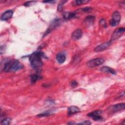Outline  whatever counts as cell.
Wrapping results in <instances>:
<instances>
[{"mask_svg": "<svg viewBox=\"0 0 125 125\" xmlns=\"http://www.w3.org/2000/svg\"><path fill=\"white\" fill-rule=\"evenodd\" d=\"M102 112V110H95L93 112H91L90 113H89L88 114H87V116L91 117V118H92L95 116H97V115H100Z\"/></svg>", "mask_w": 125, "mask_h": 125, "instance_id": "obj_16", "label": "cell"}, {"mask_svg": "<svg viewBox=\"0 0 125 125\" xmlns=\"http://www.w3.org/2000/svg\"><path fill=\"white\" fill-rule=\"evenodd\" d=\"M36 2V1H28L24 3V5L25 6H30Z\"/></svg>", "mask_w": 125, "mask_h": 125, "instance_id": "obj_23", "label": "cell"}, {"mask_svg": "<svg viewBox=\"0 0 125 125\" xmlns=\"http://www.w3.org/2000/svg\"><path fill=\"white\" fill-rule=\"evenodd\" d=\"M81 10V12H90L92 10V7H86L83 8L81 9H80Z\"/></svg>", "mask_w": 125, "mask_h": 125, "instance_id": "obj_22", "label": "cell"}, {"mask_svg": "<svg viewBox=\"0 0 125 125\" xmlns=\"http://www.w3.org/2000/svg\"><path fill=\"white\" fill-rule=\"evenodd\" d=\"M80 111V108L76 106H71L67 109V114L68 116L72 115L73 114L78 113Z\"/></svg>", "mask_w": 125, "mask_h": 125, "instance_id": "obj_12", "label": "cell"}, {"mask_svg": "<svg viewBox=\"0 0 125 125\" xmlns=\"http://www.w3.org/2000/svg\"><path fill=\"white\" fill-rule=\"evenodd\" d=\"M88 0H76L74 1V5H81L82 4H83L84 3H86L88 2Z\"/></svg>", "mask_w": 125, "mask_h": 125, "instance_id": "obj_20", "label": "cell"}, {"mask_svg": "<svg viewBox=\"0 0 125 125\" xmlns=\"http://www.w3.org/2000/svg\"><path fill=\"white\" fill-rule=\"evenodd\" d=\"M43 2H46V3H48V2L53 3V2H55V1H54V0H46V1H43Z\"/></svg>", "mask_w": 125, "mask_h": 125, "instance_id": "obj_28", "label": "cell"}, {"mask_svg": "<svg viewBox=\"0 0 125 125\" xmlns=\"http://www.w3.org/2000/svg\"><path fill=\"white\" fill-rule=\"evenodd\" d=\"M83 32L81 29H77L75 30L72 34V38L74 40H77L80 39L82 36Z\"/></svg>", "mask_w": 125, "mask_h": 125, "instance_id": "obj_9", "label": "cell"}, {"mask_svg": "<svg viewBox=\"0 0 125 125\" xmlns=\"http://www.w3.org/2000/svg\"><path fill=\"white\" fill-rule=\"evenodd\" d=\"M61 23V20L60 19H55L51 23L50 26L46 31L44 34V36L47 35L49 33L51 32L53 30L55 29L59 24Z\"/></svg>", "mask_w": 125, "mask_h": 125, "instance_id": "obj_8", "label": "cell"}, {"mask_svg": "<svg viewBox=\"0 0 125 125\" xmlns=\"http://www.w3.org/2000/svg\"><path fill=\"white\" fill-rule=\"evenodd\" d=\"M111 43V42L110 41L103 42V43H101L100 45L96 46L94 49V51L97 52L103 51L104 50L106 49L110 45Z\"/></svg>", "mask_w": 125, "mask_h": 125, "instance_id": "obj_7", "label": "cell"}, {"mask_svg": "<svg viewBox=\"0 0 125 125\" xmlns=\"http://www.w3.org/2000/svg\"><path fill=\"white\" fill-rule=\"evenodd\" d=\"M56 59L60 63H62L65 62L66 60V57L63 53H59L57 55Z\"/></svg>", "mask_w": 125, "mask_h": 125, "instance_id": "obj_15", "label": "cell"}, {"mask_svg": "<svg viewBox=\"0 0 125 125\" xmlns=\"http://www.w3.org/2000/svg\"><path fill=\"white\" fill-rule=\"evenodd\" d=\"M76 13L70 12H65L63 13V17L65 20H69L74 18L76 16Z\"/></svg>", "mask_w": 125, "mask_h": 125, "instance_id": "obj_14", "label": "cell"}, {"mask_svg": "<svg viewBox=\"0 0 125 125\" xmlns=\"http://www.w3.org/2000/svg\"><path fill=\"white\" fill-rule=\"evenodd\" d=\"M95 17L93 15H89L87 16L84 20V23L86 26H89L93 24L94 22Z\"/></svg>", "mask_w": 125, "mask_h": 125, "instance_id": "obj_11", "label": "cell"}, {"mask_svg": "<svg viewBox=\"0 0 125 125\" xmlns=\"http://www.w3.org/2000/svg\"><path fill=\"white\" fill-rule=\"evenodd\" d=\"M23 68V65L21 62L16 60H7L5 62L3 65L4 71L8 72H16L18 70Z\"/></svg>", "mask_w": 125, "mask_h": 125, "instance_id": "obj_1", "label": "cell"}, {"mask_svg": "<svg viewBox=\"0 0 125 125\" xmlns=\"http://www.w3.org/2000/svg\"><path fill=\"white\" fill-rule=\"evenodd\" d=\"M43 53L41 51H36L32 53L29 57L32 67L35 69H38L43 65L42 57L43 56Z\"/></svg>", "mask_w": 125, "mask_h": 125, "instance_id": "obj_2", "label": "cell"}, {"mask_svg": "<svg viewBox=\"0 0 125 125\" xmlns=\"http://www.w3.org/2000/svg\"><path fill=\"white\" fill-rule=\"evenodd\" d=\"M125 104L124 103H120L110 106L108 108V110L110 112L115 113L125 109Z\"/></svg>", "mask_w": 125, "mask_h": 125, "instance_id": "obj_6", "label": "cell"}, {"mask_svg": "<svg viewBox=\"0 0 125 125\" xmlns=\"http://www.w3.org/2000/svg\"><path fill=\"white\" fill-rule=\"evenodd\" d=\"M41 78L40 76L37 74H33L30 76V81L31 83H33L36 82V81Z\"/></svg>", "mask_w": 125, "mask_h": 125, "instance_id": "obj_18", "label": "cell"}, {"mask_svg": "<svg viewBox=\"0 0 125 125\" xmlns=\"http://www.w3.org/2000/svg\"><path fill=\"white\" fill-rule=\"evenodd\" d=\"M70 85H71V86L72 87H76V86H77L78 83H77V82L76 81L73 80V81H72L70 82Z\"/></svg>", "mask_w": 125, "mask_h": 125, "instance_id": "obj_25", "label": "cell"}, {"mask_svg": "<svg viewBox=\"0 0 125 125\" xmlns=\"http://www.w3.org/2000/svg\"><path fill=\"white\" fill-rule=\"evenodd\" d=\"M11 119L9 117H6L3 118L1 121V124L2 125H9L10 124Z\"/></svg>", "mask_w": 125, "mask_h": 125, "instance_id": "obj_17", "label": "cell"}, {"mask_svg": "<svg viewBox=\"0 0 125 125\" xmlns=\"http://www.w3.org/2000/svg\"><path fill=\"white\" fill-rule=\"evenodd\" d=\"M52 114V112L51 111H45L44 112H43V113H42L39 115H38L37 116H39V117H46V116H48L49 115H50Z\"/></svg>", "mask_w": 125, "mask_h": 125, "instance_id": "obj_19", "label": "cell"}, {"mask_svg": "<svg viewBox=\"0 0 125 125\" xmlns=\"http://www.w3.org/2000/svg\"><path fill=\"white\" fill-rule=\"evenodd\" d=\"M100 70L102 72H106V73H111L112 74H116V71L113 68L109 67L107 66H104L100 68Z\"/></svg>", "mask_w": 125, "mask_h": 125, "instance_id": "obj_13", "label": "cell"}, {"mask_svg": "<svg viewBox=\"0 0 125 125\" xmlns=\"http://www.w3.org/2000/svg\"><path fill=\"white\" fill-rule=\"evenodd\" d=\"M91 123L90 121H83V122H81L80 123H79L78 125H90Z\"/></svg>", "mask_w": 125, "mask_h": 125, "instance_id": "obj_26", "label": "cell"}, {"mask_svg": "<svg viewBox=\"0 0 125 125\" xmlns=\"http://www.w3.org/2000/svg\"><path fill=\"white\" fill-rule=\"evenodd\" d=\"M125 31V29L124 27H119L117 28L112 33L111 38H110V42L115 41L118 38H119L124 33Z\"/></svg>", "mask_w": 125, "mask_h": 125, "instance_id": "obj_5", "label": "cell"}, {"mask_svg": "<svg viewBox=\"0 0 125 125\" xmlns=\"http://www.w3.org/2000/svg\"><path fill=\"white\" fill-rule=\"evenodd\" d=\"M13 14V10H7L2 14L0 17V19L2 21L7 20L12 17Z\"/></svg>", "mask_w": 125, "mask_h": 125, "instance_id": "obj_10", "label": "cell"}, {"mask_svg": "<svg viewBox=\"0 0 125 125\" xmlns=\"http://www.w3.org/2000/svg\"><path fill=\"white\" fill-rule=\"evenodd\" d=\"M104 60L103 58H95L92 59L87 62V66L89 68H93L102 64Z\"/></svg>", "mask_w": 125, "mask_h": 125, "instance_id": "obj_3", "label": "cell"}, {"mask_svg": "<svg viewBox=\"0 0 125 125\" xmlns=\"http://www.w3.org/2000/svg\"><path fill=\"white\" fill-rule=\"evenodd\" d=\"M92 118L93 120H94L95 121H101L102 120V117H101L100 115L95 116L92 117Z\"/></svg>", "mask_w": 125, "mask_h": 125, "instance_id": "obj_24", "label": "cell"}, {"mask_svg": "<svg viewBox=\"0 0 125 125\" xmlns=\"http://www.w3.org/2000/svg\"><path fill=\"white\" fill-rule=\"evenodd\" d=\"M100 23L103 26H105V25H106L105 21L104 19H101V21H100Z\"/></svg>", "mask_w": 125, "mask_h": 125, "instance_id": "obj_27", "label": "cell"}, {"mask_svg": "<svg viewBox=\"0 0 125 125\" xmlns=\"http://www.w3.org/2000/svg\"><path fill=\"white\" fill-rule=\"evenodd\" d=\"M121 20V15L120 13L116 11L113 13L112 19L110 21V24L112 26H115L118 24Z\"/></svg>", "mask_w": 125, "mask_h": 125, "instance_id": "obj_4", "label": "cell"}, {"mask_svg": "<svg viewBox=\"0 0 125 125\" xmlns=\"http://www.w3.org/2000/svg\"><path fill=\"white\" fill-rule=\"evenodd\" d=\"M66 2V0H62V1L58 5V10L59 11H61L62 9V7H63V5L64 4V3Z\"/></svg>", "mask_w": 125, "mask_h": 125, "instance_id": "obj_21", "label": "cell"}]
</instances>
